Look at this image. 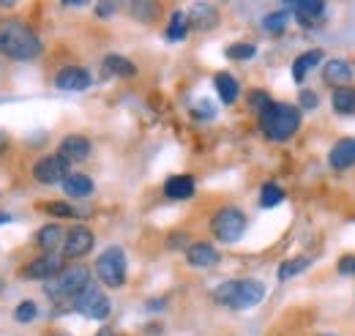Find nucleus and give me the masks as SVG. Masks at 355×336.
I'll use <instances>...</instances> for the list:
<instances>
[{"mask_svg": "<svg viewBox=\"0 0 355 336\" xmlns=\"http://www.w3.org/2000/svg\"><path fill=\"white\" fill-rule=\"evenodd\" d=\"M309 265H311L309 257H293V260H284V262L279 265V274H276V276H279V282H287V279L304 274Z\"/></svg>", "mask_w": 355, "mask_h": 336, "instance_id": "393cba45", "label": "nucleus"}, {"mask_svg": "<svg viewBox=\"0 0 355 336\" xmlns=\"http://www.w3.org/2000/svg\"><path fill=\"white\" fill-rule=\"evenodd\" d=\"M36 314H39V306L33 301H19L14 309V320H19V323H31V320H36Z\"/></svg>", "mask_w": 355, "mask_h": 336, "instance_id": "7c9ffc66", "label": "nucleus"}, {"mask_svg": "<svg viewBox=\"0 0 355 336\" xmlns=\"http://www.w3.org/2000/svg\"><path fill=\"white\" fill-rule=\"evenodd\" d=\"M194 178L191 175H173V178H167V183H164V197H170V200H189V197H194Z\"/></svg>", "mask_w": 355, "mask_h": 336, "instance_id": "6ab92c4d", "label": "nucleus"}, {"mask_svg": "<svg viewBox=\"0 0 355 336\" xmlns=\"http://www.w3.org/2000/svg\"><path fill=\"white\" fill-rule=\"evenodd\" d=\"M90 285V271L85 265H71V268H63L60 276L49 279L44 285V295L52 301H77L80 295L88 290Z\"/></svg>", "mask_w": 355, "mask_h": 336, "instance_id": "20e7f679", "label": "nucleus"}, {"mask_svg": "<svg viewBox=\"0 0 355 336\" xmlns=\"http://www.w3.org/2000/svg\"><path fill=\"white\" fill-rule=\"evenodd\" d=\"M93 233H90L88 227H74V230H69L66 233V244H63V254L66 257H74V260H80V257H85V254L93 249Z\"/></svg>", "mask_w": 355, "mask_h": 336, "instance_id": "9b49d317", "label": "nucleus"}, {"mask_svg": "<svg viewBox=\"0 0 355 336\" xmlns=\"http://www.w3.org/2000/svg\"><path fill=\"white\" fill-rule=\"evenodd\" d=\"M58 156H63L66 162H85L90 156V140L83 134H69L63 137L60 148H58Z\"/></svg>", "mask_w": 355, "mask_h": 336, "instance_id": "f8f14e48", "label": "nucleus"}, {"mask_svg": "<svg viewBox=\"0 0 355 336\" xmlns=\"http://www.w3.org/2000/svg\"><path fill=\"white\" fill-rule=\"evenodd\" d=\"M132 14L139 22H153L159 17V6L156 3H132Z\"/></svg>", "mask_w": 355, "mask_h": 336, "instance_id": "c85d7f7f", "label": "nucleus"}, {"mask_svg": "<svg viewBox=\"0 0 355 336\" xmlns=\"http://www.w3.org/2000/svg\"><path fill=\"white\" fill-rule=\"evenodd\" d=\"M257 55V47L249 42H241V44H232V47H227V58L230 60H252Z\"/></svg>", "mask_w": 355, "mask_h": 336, "instance_id": "cd10ccee", "label": "nucleus"}, {"mask_svg": "<svg viewBox=\"0 0 355 336\" xmlns=\"http://www.w3.org/2000/svg\"><path fill=\"white\" fill-rule=\"evenodd\" d=\"M93 85V77H90L88 69L83 66H66L55 74V87L60 90H69V93H80V90H88Z\"/></svg>", "mask_w": 355, "mask_h": 336, "instance_id": "9d476101", "label": "nucleus"}, {"mask_svg": "<svg viewBox=\"0 0 355 336\" xmlns=\"http://www.w3.org/2000/svg\"><path fill=\"white\" fill-rule=\"evenodd\" d=\"M214 85H216V93H219V99H222L224 104H232V101L238 99V93H241L238 80H235L232 74H227V72H219V74L214 77Z\"/></svg>", "mask_w": 355, "mask_h": 336, "instance_id": "5701e85b", "label": "nucleus"}, {"mask_svg": "<svg viewBox=\"0 0 355 336\" xmlns=\"http://www.w3.org/2000/svg\"><path fill=\"white\" fill-rule=\"evenodd\" d=\"M63 244H66V230L60 224H44L36 233V246L44 254H55Z\"/></svg>", "mask_w": 355, "mask_h": 336, "instance_id": "2eb2a0df", "label": "nucleus"}, {"mask_svg": "<svg viewBox=\"0 0 355 336\" xmlns=\"http://www.w3.org/2000/svg\"><path fill=\"white\" fill-rule=\"evenodd\" d=\"M63 268H66V262H63L60 254H42V257L31 260V262L22 268V276H25V279H44V282H49V279L60 276Z\"/></svg>", "mask_w": 355, "mask_h": 336, "instance_id": "1a4fd4ad", "label": "nucleus"}, {"mask_svg": "<svg viewBox=\"0 0 355 336\" xmlns=\"http://www.w3.org/2000/svg\"><path fill=\"white\" fill-rule=\"evenodd\" d=\"M66 175H69V162L63 159V156H42L36 165H33V178L39 180V183H44V186H55V183H63L66 180Z\"/></svg>", "mask_w": 355, "mask_h": 336, "instance_id": "6e6552de", "label": "nucleus"}, {"mask_svg": "<svg viewBox=\"0 0 355 336\" xmlns=\"http://www.w3.org/2000/svg\"><path fill=\"white\" fill-rule=\"evenodd\" d=\"M148 309H164V301H159V298H156V301H150V303H148Z\"/></svg>", "mask_w": 355, "mask_h": 336, "instance_id": "58836bf2", "label": "nucleus"}, {"mask_svg": "<svg viewBox=\"0 0 355 336\" xmlns=\"http://www.w3.org/2000/svg\"><path fill=\"white\" fill-rule=\"evenodd\" d=\"M189 22L197 31H211V28L219 25V11H216L214 3H197L191 8V14H189Z\"/></svg>", "mask_w": 355, "mask_h": 336, "instance_id": "f3484780", "label": "nucleus"}, {"mask_svg": "<svg viewBox=\"0 0 355 336\" xmlns=\"http://www.w3.org/2000/svg\"><path fill=\"white\" fill-rule=\"evenodd\" d=\"M287 11H273V14H268L266 19H263V28H266L268 33H282L284 28H287Z\"/></svg>", "mask_w": 355, "mask_h": 336, "instance_id": "c756f323", "label": "nucleus"}, {"mask_svg": "<svg viewBox=\"0 0 355 336\" xmlns=\"http://www.w3.org/2000/svg\"><path fill=\"white\" fill-rule=\"evenodd\" d=\"M282 200H284V192H282L279 183H266L263 186V192H260V205L263 208H276Z\"/></svg>", "mask_w": 355, "mask_h": 336, "instance_id": "bb28decb", "label": "nucleus"}, {"mask_svg": "<svg viewBox=\"0 0 355 336\" xmlns=\"http://www.w3.org/2000/svg\"><path fill=\"white\" fill-rule=\"evenodd\" d=\"M301 107H304V110H314V107H317V93L301 90Z\"/></svg>", "mask_w": 355, "mask_h": 336, "instance_id": "c9c22d12", "label": "nucleus"}, {"mask_svg": "<svg viewBox=\"0 0 355 336\" xmlns=\"http://www.w3.org/2000/svg\"><path fill=\"white\" fill-rule=\"evenodd\" d=\"M320 336H334V334H320Z\"/></svg>", "mask_w": 355, "mask_h": 336, "instance_id": "a19ab883", "label": "nucleus"}, {"mask_svg": "<svg viewBox=\"0 0 355 336\" xmlns=\"http://www.w3.org/2000/svg\"><path fill=\"white\" fill-rule=\"evenodd\" d=\"M266 298V285L257 279H230L214 290V301L230 309H252Z\"/></svg>", "mask_w": 355, "mask_h": 336, "instance_id": "7ed1b4c3", "label": "nucleus"}, {"mask_svg": "<svg viewBox=\"0 0 355 336\" xmlns=\"http://www.w3.org/2000/svg\"><path fill=\"white\" fill-rule=\"evenodd\" d=\"M186 262L191 268H211L219 262V252L211 244H194L186 249Z\"/></svg>", "mask_w": 355, "mask_h": 336, "instance_id": "a211bd4d", "label": "nucleus"}, {"mask_svg": "<svg viewBox=\"0 0 355 336\" xmlns=\"http://www.w3.org/2000/svg\"><path fill=\"white\" fill-rule=\"evenodd\" d=\"M0 224H11V213H6V210H0Z\"/></svg>", "mask_w": 355, "mask_h": 336, "instance_id": "ea45409f", "label": "nucleus"}, {"mask_svg": "<svg viewBox=\"0 0 355 336\" xmlns=\"http://www.w3.org/2000/svg\"><path fill=\"white\" fill-rule=\"evenodd\" d=\"M216 110H214V104L211 101H200L197 104V110H194V115H200V118H211Z\"/></svg>", "mask_w": 355, "mask_h": 336, "instance_id": "e433bc0d", "label": "nucleus"}, {"mask_svg": "<svg viewBox=\"0 0 355 336\" xmlns=\"http://www.w3.org/2000/svg\"><path fill=\"white\" fill-rule=\"evenodd\" d=\"M331 167L334 169H350L355 165V140L353 137H345L339 140L334 148H331V156H328Z\"/></svg>", "mask_w": 355, "mask_h": 336, "instance_id": "dca6fc26", "label": "nucleus"}, {"mask_svg": "<svg viewBox=\"0 0 355 336\" xmlns=\"http://www.w3.org/2000/svg\"><path fill=\"white\" fill-rule=\"evenodd\" d=\"M63 192L69 197H90L93 194V180L83 172H69L63 180Z\"/></svg>", "mask_w": 355, "mask_h": 336, "instance_id": "412c9836", "label": "nucleus"}, {"mask_svg": "<svg viewBox=\"0 0 355 336\" xmlns=\"http://www.w3.org/2000/svg\"><path fill=\"white\" fill-rule=\"evenodd\" d=\"M189 28H191L189 17H186L183 11H175V14L170 17V25H167V39H170V42H183L186 33H189Z\"/></svg>", "mask_w": 355, "mask_h": 336, "instance_id": "a878e982", "label": "nucleus"}, {"mask_svg": "<svg viewBox=\"0 0 355 336\" xmlns=\"http://www.w3.org/2000/svg\"><path fill=\"white\" fill-rule=\"evenodd\" d=\"M44 44L19 19H0V55L8 60H36Z\"/></svg>", "mask_w": 355, "mask_h": 336, "instance_id": "f257e3e1", "label": "nucleus"}, {"mask_svg": "<svg viewBox=\"0 0 355 336\" xmlns=\"http://www.w3.org/2000/svg\"><path fill=\"white\" fill-rule=\"evenodd\" d=\"M74 309H77L83 317H88V320H107V317H110V312H112L110 298L101 293L93 282L88 285V290L74 301Z\"/></svg>", "mask_w": 355, "mask_h": 336, "instance_id": "0eeeda50", "label": "nucleus"}, {"mask_svg": "<svg viewBox=\"0 0 355 336\" xmlns=\"http://www.w3.org/2000/svg\"><path fill=\"white\" fill-rule=\"evenodd\" d=\"M290 8L295 11L298 25H304V28L320 25L322 17H325V3H322V0H301V3H293Z\"/></svg>", "mask_w": 355, "mask_h": 336, "instance_id": "ddd939ff", "label": "nucleus"}, {"mask_svg": "<svg viewBox=\"0 0 355 336\" xmlns=\"http://www.w3.org/2000/svg\"><path fill=\"white\" fill-rule=\"evenodd\" d=\"M339 271L347 274V276H355V254H345L339 260Z\"/></svg>", "mask_w": 355, "mask_h": 336, "instance_id": "72a5a7b5", "label": "nucleus"}, {"mask_svg": "<svg viewBox=\"0 0 355 336\" xmlns=\"http://www.w3.org/2000/svg\"><path fill=\"white\" fill-rule=\"evenodd\" d=\"M246 224H249V219H246V213L241 208H235V205H224L214 213V219H211V233L222 241V244H235L243 233H246Z\"/></svg>", "mask_w": 355, "mask_h": 336, "instance_id": "39448f33", "label": "nucleus"}, {"mask_svg": "<svg viewBox=\"0 0 355 336\" xmlns=\"http://www.w3.org/2000/svg\"><path fill=\"white\" fill-rule=\"evenodd\" d=\"M115 11H118V6H115V3H98V6H96V14H98V19H110Z\"/></svg>", "mask_w": 355, "mask_h": 336, "instance_id": "f704fd0d", "label": "nucleus"}, {"mask_svg": "<svg viewBox=\"0 0 355 336\" xmlns=\"http://www.w3.org/2000/svg\"><path fill=\"white\" fill-rule=\"evenodd\" d=\"M104 72L107 74H115V77H134L137 74V66H134L129 58H123V55H107L104 58Z\"/></svg>", "mask_w": 355, "mask_h": 336, "instance_id": "b1692460", "label": "nucleus"}, {"mask_svg": "<svg viewBox=\"0 0 355 336\" xmlns=\"http://www.w3.org/2000/svg\"><path fill=\"white\" fill-rule=\"evenodd\" d=\"M355 77L353 66L347 63V60H328L325 66H322V80L328 85H334V87H345V85H350V80Z\"/></svg>", "mask_w": 355, "mask_h": 336, "instance_id": "4468645a", "label": "nucleus"}, {"mask_svg": "<svg viewBox=\"0 0 355 336\" xmlns=\"http://www.w3.org/2000/svg\"><path fill=\"white\" fill-rule=\"evenodd\" d=\"M317 63H322V49H309V52L298 55V58L293 60V80L301 85L304 80H306V74H309Z\"/></svg>", "mask_w": 355, "mask_h": 336, "instance_id": "aec40b11", "label": "nucleus"}, {"mask_svg": "<svg viewBox=\"0 0 355 336\" xmlns=\"http://www.w3.org/2000/svg\"><path fill=\"white\" fill-rule=\"evenodd\" d=\"M249 107H252L257 115H263L268 107H270V96H268L266 90H252V93H249Z\"/></svg>", "mask_w": 355, "mask_h": 336, "instance_id": "2f4dec72", "label": "nucleus"}, {"mask_svg": "<svg viewBox=\"0 0 355 336\" xmlns=\"http://www.w3.org/2000/svg\"><path fill=\"white\" fill-rule=\"evenodd\" d=\"M44 210L49 216H58V219H74V216H77L69 203H46Z\"/></svg>", "mask_w": 355, "mask_h": 336, "instance_id": "473e14b6", "label": "nucleus"}, {"mask_svg": "<svg viewBox=\"0 0 355 336\" xmlns=\"http://www.w3.org/2000/svg\"><path fill=\"white\" fill-rule=\"evenodd\" d=\"M96 276L107 287H123L126 285V252L121 246H110L96 260Z\"/></svg>", "mask_w": 355, "mask_h": 336, "instance_id": "423d86ee", "label": "nucleus"}, {"mask_svg": "<svg viewBox=\"0 0 355 336\" xmlns=\"http://www.w3.org/2000/svg\"><path fill=\"white\" fill-rule=\"evenodd\" d=\"M6 151H8V134H6L3 128H0V156H3Z\"/></svg>", "mask_w": 355, "mask_h": 336, "instance_id": "4c0bfd02", "label": "nucleus"}, {"mask_svg": "<svg viewBox=\"0 0 355 336\" xmlns=\"http://www.w3.org/2000/svg\"><path fill=\"white\" fill-rule=\"evenodd\" d=\"M260 126L268 140L287 142L301 128V110L284 101H270V107L260 115Z\"/></svg>", "mask_w": 355, "mask_h": 336, "instance_id": "f03ea898", "label": "nucleus"}, {"mask_svg": "<svg viewBox=\"0 0 355 336\" xmlns=\"http://www.w3.org/2000/svg\"><path fill=\"white\" fill-rule=\"evenodd\" d=\"M331 104H334L336 115H355V87H353V85L336 87V90H334Z\"/></svg>", "mask_w": 355, "mask_h": 336, "instance_id": "4be33fe9", "label": "nucleus"}]
</instances>
